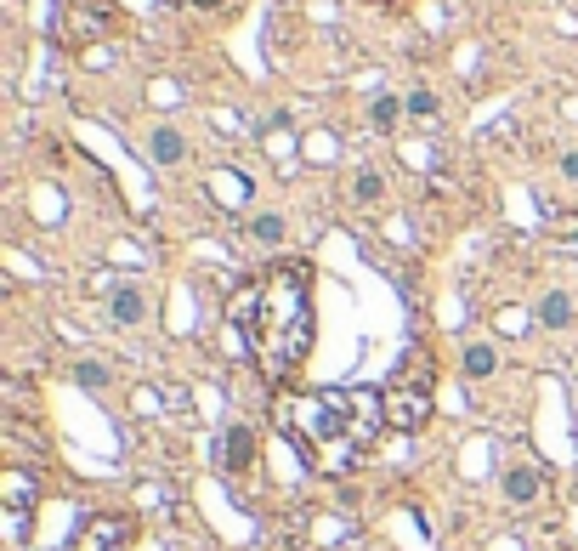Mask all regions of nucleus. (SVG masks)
Wrapping results in <instances>:
<instances>
[{"label":"nucleus","mask_w":578,"mask_h":551,"mask_svg":"<svg viewBox=\"0 0 578 551\" xmlns=\"http://www.w3.org/2000/svg\"><path fill=\"white\" fill-rule=\"evenodd\" d=\"M227 318L249 335V353L273 381H289L312 353V267L273 262L261 279L232 290Z\"/></svg>","instance_id":"1"},{"label":"nucleus","mask_w":578,"mask_h":551,"mask_svg":"<svg viewBox=\"0 0 578 551\" xmlns=\"http://www.w3.org/2000/svg\"><path fill=\"white\" fill-rule=\"evenodd\" d=\"M289 438L301 443L306 466L323 478H346L369 461L374 438L386 432V398L374 387H323L289 404Z\"/></svg>","instance_id":"2"},{"label":"nucleus","mask_w":578,"mask_h":551,"mask_svg":"<svg viewBox=\"0 0 578 551\" xmlns=\"http://www.w3.org/2000/svg\"><path fill=\"white\" fill-rule=\"evenodd\" d=\"M386 398V426L392 432H419V426L431 421V409H436V364L426 347H414L409 358L392 370V381L380 387Z\"/></svg>","instance_id":"3"},{"label":"nucleus","mask_w":578,"mask_h":551,"mask_svg":"<svg viewBox=\"0 0 578 551\" xmlns=\"http://www.w3.org/2000/svg\"><path fill=\"white\" fill-rule=\"evenodd\" d=\"M0 506H6V523H12V534L23 540V523H28V512L40 506V472H28V466H18V461H12L6 472H0Z\"/></svg>","instance_id":"4"},{"label":"nucleus","mask_w":578,"mask_h":551,"mask_svg":"<svg viewBox=\"0 0 578 551\" xmlns=\"http://www.w3.org/2000/svg\"><path fill=\"white\" fill-rule=\"evenodd\" d=\"M131 517H114V512H102V517H85L80 529H74V546L69 551H131Z\"/></svg>","instance_id":"5"},{"label":"nucleus","mask_w":578,"mask_h":551,"mask_svg":"<svg viewBox=\"0 0 578 551\" xmlns=\"http://www.w3.org/2000/svg\"><path fill=\"white\" fill-rule=\"evenodd\" d=\"M544 489H550V466H539V461H510L499 472V495H505L510 506H533Z\"/></svg>","instance_id":"6"},{"label":"nucleus","mask_w":578,"mask_h":551,"mask_svg":"<svg viewBox=\"0 0 578 551\" xmlns=\"http://www.w3.org/2000/svg\"><path fill=\"white\" fill-rule=\"evenodd\" d=\"M249 461H256V432H249V426H227V432L216 438V466L239 478Z\"/></svg>","instance_id":"7"},{"label":"nucleus","mask_w":578,"mask_h":551,"mask_svg":"<svg viewBox=\"0 0 578 551\" xmlns=\"http://www.w3.org/2000/svg\"><path fill=\"white\" fill-rule=\"evenodd\" d=\"M108 313H114V325H142V318H148L142 290H136V284H119L114 296H108Z\"/></svg>","instance_id":"8"},{"label":"nucleus","mask_w":578,"mask_h":551,"mask_svg":"<svg viewBox=\"0 0 578 551\" xmlns=\"http://www.w3.org/2000/svg\"><path fill=\"white\" fill-rule=\"evenodd\" d=\"M148 154H153V165H182V160H187V143H182V131L159 126V131L148 136Z\"/></svg>","instance_id":"9"},{"label":"nucleus","mask_w":578,"mask_h":551,"mask_svg":"<svg viewBox=\"0 0 578 551\" xmlns=\"http://www.w3.org/2000/svg\"><path fill=\"white\" fill-rule=\"evenodd\" d=\"M460 370L471 375V381H488V375L499 370V353H493L488 341H471V347H465V353H460Z\"/></svg>","instance_id":"10"},{"label":"nucleus","mask_w":578,"mask_h":551,"mask_svg":"<svg viewBox=\"0 0 578 551\" xmlns=\"http://www.w3.org/2000/svg\"><path fill=\"white\" fill-rule=\"evenodd\" d=\"M539 325L544 330H567L573 325V296H567V290H550V296L539 301Z\"/></svg>","instance_id":"11"},{"label":"nucleus","mask_w":578,"mask_h":551,"mask_svg":"<svg viewBox=\"0 0 578 551\" xmlns=\"http://www.w3.org/2000/svg\"><path fill=\"white\" fill-rule=\"evenodd\" d=\"M403 109H409L403 97H374V103H369V126H374V131H392L397 119H403Z\"/></svg>","instance_id":"12"},{"label":"nucleus","mask_w":578,"mask_h":551,"mask_svg":"<svg viewBox=\"0 0 578 551\" xmlns=\"http://www.w3.org/2000/svg\"><path fill=\"white\" fill-rule=\"evenodd\" d=\"M210 193H216V199H227V205H239V199L249 193V182H244L239 171H216V182H210Z\"/></svg>","instance_id":"13"},{"label":"nucleus","mask_w":578,"mask_h":551,"mask_svg":"<svg viewBox=\"0 0 578 551\" xmlns=\"http://www.w3.org/2000/svg\"><path fill=\"white\" fill-rule=\"evenodd\" d=\"M380 193H386L380 171H357V177H352V199H357V205H374V199H380Z\"/></svg>","instance_id":"14"},{"label":"nucleus","mask_w":578,"mask_h":551,"mask_svg":"<svg viewBox=\"0 0 578 551\" xmlns=\"http://www.w3.org/2000/svg\"><path fill=\"white\" fill-rule=\"evenodd\" d=\"M74 381H80V387H108V364L80 358V364H74Z\"/></svg>","instance_id":"15"},{"label":"nucleus","mask_w":578,"mask_h":551,"mask_svg":"<svg viewBox=\"0 0 578 551\" xmlns=\"http://www.w3.org/2000/svg\"><path fill=\"white\" fill-rule=\"evenodd\" d=\"M249 234H256L261 244H284V217H256V222H249Z\"/></svg>","instance_id":"16"},{"label":"nucleus","mask_w":578,"mask_h":551,"mask_svg":"<svg viewBox=\"0 0 578 551\" xmlns=\"http://www.w3.org/2000/svg\"><path fill=\"white\" fill-rule=\"evenodd\" d=\"M403 103H409V114H414V119H431V114H436V97H431V91H409Z\"/></svg>","instance_id":"17"},{"label":"nucleus","mask_w":578,"mask_h":551,"mask_svg":"<svg viewBox=\"0 0 578 551\" xmlns=\"http://www.w3.org/2000/svg\"><path fill=\"white\" fill-rule=\"evenodd\" d=\"M561 177H573V182H578V148H573V154H561Z\"/></svg>","instance_id":"18"},{"label":"nucleus","mask_w":578,"mask_h":551,"mask_svg":"<svg viewBox=\"0 0 578 551\" xmlns=\"http://www.w3.org/2000/svg\"><path fill=\"white\" fill-rule=\"evenodd\" d=\"M187 6H199V12H216V6H227V0H187Z\"/></svg>","instance_id":"19"}]
</instances>
